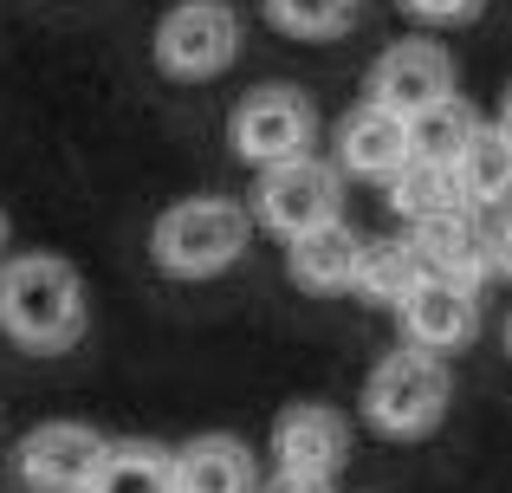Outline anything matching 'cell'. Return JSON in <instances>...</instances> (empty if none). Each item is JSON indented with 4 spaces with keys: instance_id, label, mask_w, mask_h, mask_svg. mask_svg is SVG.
Masks as SVG:
<instances>
[{
    "instance_id": "cell-1",
    "label": "cell",
    "mask_w": 512,
    "mask_h": 493,
    "mask_svg": "<svg viewBox=\"0 0 512 493\" xmlns=\"http://www.w3.org/2000/svg\"><path fill=\"white\" fill-rule=\"evenodd\" d=\"M0 331L20 351L59 357L85 338V286L59 253H13L0 260Z\"/></svg>"
},
{
    "instance_id": "cell-2",
    "label": "cell",
    "mask_w": 512,
    "mask_h": 493,
    "mask_svg": "<svg viewBox=\"0 0 512 493\" xmlns=\"http://www.w3.org/2000/svg\"><path fill=\"white\" fill-rule=\"evenodd\" d=\"M253 221L240 202L227 195H195V202H175L156 215L150 228V260L163 266L169 279H214L247 253Z\"/></svg>"
},
{
    "instance_id": "cell-3",
    "label": "cell",
    "mask_w": 512,
    "mask_h": 493,
    "mask_svg": "<svg viewBox=\"0 0 512 493\" xmlns=\"http://www.w3.org/2000/svg\"><path fill=\"white\" fill-rule=\"evenodd\" d=\"M448 403H454L448 364L415 351V344H396V351L370 370V383H363V422H370L376 435H389V442H422V435H435L441 416H448Z\"/></svg>"
},
{
    "instance_id": "cell-4",
    "label": "cell",
    "mask_w": 512,
    "mask_h": 493,
    "mask_svg": "<svg viewBox=\"0 0 512 493\" xmlns=\"http://www.w3.org/2000/svg\"><path fill=\"white\" fill-rule=\"evenodd\" d=\"M156 72L182 78V85H208L240 59V13L227 0H175L156 20Z\"/></svg>"
},
{
    "instance_id": "cell-5",
    "label": "cell",
    "mask_w": 512,
    "mask_h": 493,
    "mask_svg": "<svg viewBox=\"0 0 512 493\" xmlns=\"http://www.w3.org/2000/svg\"><path fill=\"white\" fill-rule=\"evenodd\" d=\"M227 143H234V156L253 163V169L299 163V156H312V143H318V111H312V98L292 91V85H260V91H247V98L234 104Z\"/></svg>"
},
{
    "instance_id": "cell-6",
    "label": "cell",
    "mask_w": 512,
    "mask_h": 493,
    "mask_svg": "<svg viewBox=\"0 0 512 493\" xmlns=\"http://www.w3.org/2000/svg\"><path fill=\"white\" fill-rule=\"evenodd\" d=\"M253 215L260 228H273L279 241H299L312 228L344 221V176L325 156H299V163L260 169V189H253Z\"/></svg>"
},
{
    "instance_id": "cell-7",
    "label": "cell",
    "mask_w": 512,
    "mask_h": 493,
    "mask_svg": "<svg viewBox=\"0 0 512 493\" xmlns=\"http://www.w3.org/2000/svg\"><path fill=\"white\" fill-rule=\"evenodd\" d=\"M448 98H454V59L441 39H396L370 65V78H363V104L402 117V124L435 111V104H448Z\"/></svg>"
},
{
    "instance_id": "cell-8",
    "label": "cell",
    "mask_w": 512,
    "mask_h": 493,
    "mask_svg": "<svg viewBox=\"0 0 512 493\" xmlns=\"http://www.w3.org/2000/svg\"><path fill=\"white\" fill-rule=\"evenodd\" d=\"M104 448L111 442L91 422H39L13 461H20V481L33 493H85L98 461H104Z\"/></svg>"
},
{
    "instance_id": "cell-9",
    "label": "cell",
    "mask_w": 512,
    "mask_h": 493,
    "mask_svg": "<svg viewBox=\"0 0 512 493\" xmlns=\"http://www.w3.org/2000/svg\"><path fill=\"white\" fill-rule=\"evenodd\" d=\"M402 318V344L428 357H448V351H467L480 338V292L454 286V279H415V292L396 305Z\"/></svg>"
},
{
    "instance_id": "cell-10",
    "label": "cell",
    "mask_w": 512,
    "mask_h": 493,
    "mask_svg": "<svg viewBox=\"0 0 512 493\" xmlns=\"http://www.w3.org/2000/svg\"><path fill=\"white\" fill-rule=\"evenodd\" d=\"M350 455V422L331 403H292L273 422V461L292 481H331Z\"/></svg>"
},
{
    "instance_id": "cell-11",
    "label": "cell",
    "mask_w": 512,
    "mask_h": 493,
    "mask_svg": "<svg viewBox=\"0 0 512 493\" xmlns=\"http://www.w3.org/2000/svg\"><path fill=\"white\" fill-rule=\"evenodd\" d=\"M409 247H415L428 279H454L467 292H480L493 279V247H487V228H480L474 208H448L435 221H415Z\"/></svg>"
},
{
    "instance_id": "cell-12",
    "label": "cell",
    "mask_w": 512,
    "mask_h": 493,
    "mask_svg": "<svg viewBox=\"0 0 512 493\" xmlns=\"http://www.w3.org/2000/svg\"><path fill=\"white\" fill-rule=\"evenodd\" d=\"M409 163V124L389 111H376V104H357V111H344L338 124V176H363V182H389L396 169Z\"/></svg>"
},
{
    "instance_id": "cell-13",
    "label": "cell",
    "mask_w": 512,
    "mask_h": 493,
    "mask_svg": "<svg viewBox=\"0 0 512 493\" xmlns=\"http://www.w3.org/2000/svg\"><path fill=\"white\" fill-rule=\"evenodd\" d=\"M169 493H253V455L234 435H195L169 448Z\"/></svg>"
},
{
    "instance_id": "cell-14",
    "label": "cell",
    "mask_w": 512,
    "mask_h": 493,
    "mask_svg": "<svg viewBox=\"0 0 512 493\" xmlns=\"http://www.w3.org/2000/svg\"><path fill=\"white\" fill-rule=\"evenodd\" d=\"M448 176H454L461 208H474V215H506L512 208V143L493 124H480L474 137L461 143V156L448 163Z\"/></svg>"
},
{
    "instance_id": "cell-15",
    "label": "cell",
    "mask_w": 512,
    "mask_h": 493,
    "mask_svg": "<svg viewBox=\"0 0 512 493\" xmlns=\"http://www.w3.org/2000/svg\"><path fill=\"white\" fill-rule=\"evenodd\" d=\"M357 253H363V234L350 228V221H331V228H312V234H299V241H286V273L299 279L305 292H350Z\"/></svg>"
},
{
    "instance_id": "cell-16",
    "label": "cell",
    "mask_w": 512,
    "mask_h": 493,
    "mask_svg": "<svg viewBox=\"0 0 512 493\" xmlns=\"http://www.w3.org/2000/svg\"><path fill=\"white\" fill-rule=\"evenodd\" d=\"M415 279H422V260H415L409 241H363L350 292H363L370 305H402L415 292Z\"/></svg>"
},
{
    "instance_id": "cell-17",
    "label": "cell",
    "mask_w": 512,
    "mask_h": 493,
    "mask_svg": "<svg viewBox=\"0 0 512 493\" xmlns=\"http://www.w3.org/2000/svg\"><path fill=\"white\" fill-rule=\"evenodd\" d=\"M85 493H169V448H156V442H111Z\"/></svg>"
},
{
    "instance_id": "cell-18",
    "label": "cell",
    "mask_w": 512,
    "mask_h": 493,
    "mask_svg": "<svg viewBox=\"0 0 512 493\" xmlns=\"http://www.w3.org/2000/svg\"><path fill=\"white\" fill-rule=\"evenodd\" d=\"M474 130H480V117H474V104H467V98H448V104H435V111L409 117V163L448 169Z\"/></svg>"
},
{
    "instance_id": "cell-19",
    "label": "cell",
    "mask_w": 512,
    "mask_h": 493,
    "mask_svg": "<svg viewBox=\"0 0 512 493\" xmlns=\"http://www.w3.org/2000/svg\"><path fill=\"white\" fill-rule=\"evenodd\" d=\"M389 189V208H396L402 221H435V215H448V208H461V195H454V176L448 169H435V163H402L396 176L383 182Z\"/></svg>"
},
{
    "instance_id": "cell-20",
    "label": "cell",
    "mask_w": 512,
    "mask_h": 493,
    "mask_svg": "<svg viewBox=\"0 0 512 493\" xmlns=\"http://www.w3.org/2000/svg\"><path fill=\"white\" fill-rule=\"evenodd\" d=\"M266 20L292 39H338L357 20V0H266Z\"/></svg>"
},
{
    "instance_id": "cell-21",
    "label": "cell",
    "mask_w": 512,
    "mask_h": 493,
    "mask_svg": "<svg viewBox=\"0 0 512 493\" xmlns=\"http://www.w3.org/2000/svg\"><path fill=\"white\" fill-rule=\"evenodd\" d=\"M480 7L487 0H402V13H415L422 26H467L480 20Z\"/></svg>"
},
{
    "instance_id": "cell-22",
    "label": "cell",
    "mask_w": 512,
    "mask_h": 493,
    "mask_svg": "<svg viewBox=\"0 0 512 493\" xmlns=\"http://www.w3.org/2000/svg\"><path fill=\"white\" fill-rule=\"evenodd\" d=\"M487 247H493V279H512V208L500 215V228H487Z\"/></svg>"
},
{
    "instance_id": "cell-23",
    "label": "cell",
    "mask_w": 512,
    "mask_h": 493,
    "mask_svg": "<svg viewBox=\"0 0 512 493\" xmlns=\"http://www.w3.org/2000/svg\"><path fill=\"white\" fill-rule=\"evenodd\" d=\"M266 493H331V481H292V474H279Z\"/></svg>"
},
{
    "instance_id": "cell-24",
    "label": "cell",
    "mask_w": 512,
    "mask_h": 493,
    "mask_svg": "<svg viewBox=\"0 0 512 493\" xmlns=\"http://www.w3.org/2000/svg\"><path fill=\"white\" fill-rule=\"evenodd\" d=\"M493 130H500V137L512 143V85H506V98H500V124H493Z\"/></svg>"
},
{
    "instance_id": "cell-25",
    "label": "cell",
    "mask_w": 512,
    "mask_h": 493,
    "mask_svg": "<svg viewBox=\"0 0 512 493\" xmlns=\"http://www.w3.org/2000/svg\"><path fill=\"white\" fill-rule=\"evenodd\" d=\"M506 357H512V318H506Z\"/></svg>"
},
{
    "instance_id": "cell-26",
    "label": "cell",
    "mask_w": 512,
    "mask_h": 493,
    "mask_svg": "<svg viewBox=\"0 0 512 493\" xmlns=\"http://www.w3.org/2000/svg\"><path fill=\"white\" fill-rule=\"evenodd\" d=\"M0 247H7V215H0Z\"/></svg>"
}]
</instances>
